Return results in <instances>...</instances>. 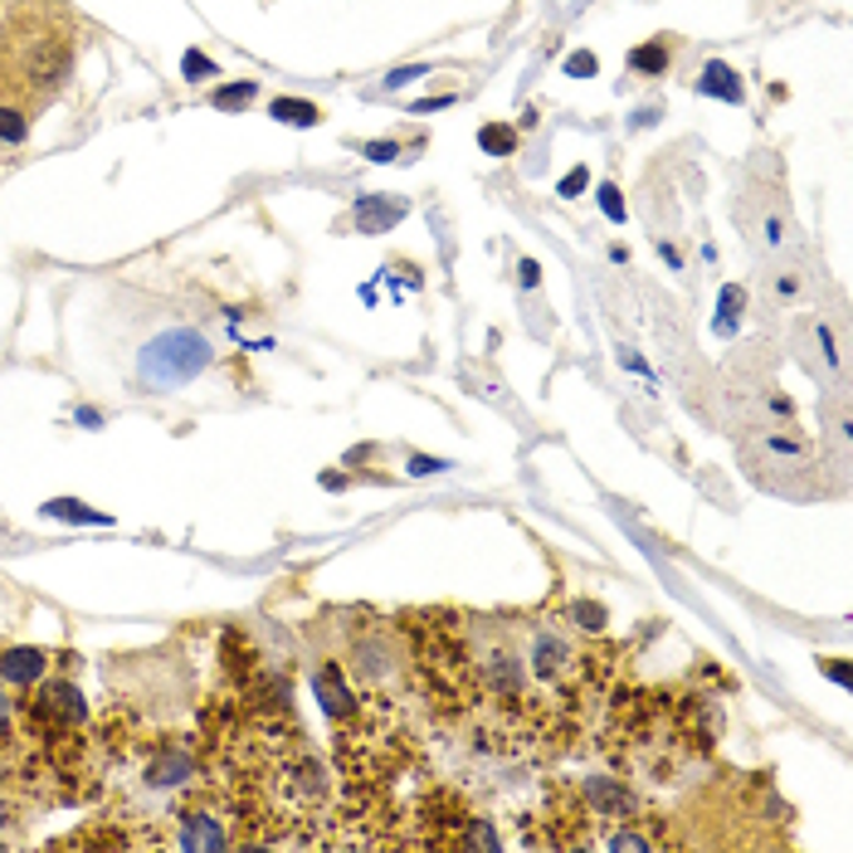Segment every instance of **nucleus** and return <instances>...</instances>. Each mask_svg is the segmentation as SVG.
Returning <instances> with one entry per match:
<instances>
[{
  "label": "nucleus",
  "instance_id": "16",
  "mask_svg": "<svg viewBox=\"0 0 853 853\" xmlns=\"http://www.w3.org/2000/svg\"><path fill=\"white\" fill-rule=\"evenodd\" d=\"M737 307H747V293L741 288H722V332H732V323H737Z\"/></svg>",
  "mask_w": 853,
  "mask_h": 853
},
{
  "label": "nucleus",
  "instance_id": "21",
  "mask_svg": "<svg viewBox=\"0 0 853 853\" xmlns=\"http://www.w3.org/2000/svg\"><path fill=\"white\" fill-rule=\"evenodd\" d=\"M610 849H653V839L639 834V830H620V834L610 839Z\"/></svg>",
  "mask_w": 853,
  "mask_h": 853
},
{
  "label": "nucleus",
  "instance_id": "14",
  "mask_svg": "<svg viewBox=\"0 0 853 853\" xmlns=\"http://www.w3.org/2000/svg\"><path fill=\"white\" fill-rule=\"evenodd\" d=\"M24 132H30L24 113H16V108H0V142L16 146V142H24Z\"/></svg>",
  "mask_w": 853,
  "mask_h": 853
},
{
  "label": "nucleus",
  "instance_id": "8",
  "mask_svg": "<svg viewBox=\"0 0 853 853\" xmlns=\"http://www.w3.org/2000/svg\"><path fill=\"white\" fill-rule=\"evenodd\" d=\"M698 93L722 98V103H741V98H747V89H741V73L732 64H722V59H712V64L698 73Z\"/></svg>",
  "mask_w": 853,
  "mask_h": 853
},
{
  "label": "nucleus",
  "instance_id": "9",
  "mask_svg": "<svg viewBox=\"0 0 853 853\" xmlns=\"http://www.w3.org/2000/svg\"><path fill=\"white\" fill-rule=\"evenodd\" d=\"M30 747V732H24V717L10 702V692H0V751H24Z\"/></svg>",
  "mask_w": 853,
  "mask_h": 853
},
{
  "label": "nucleus",
  "instance_id": "12",
  "mask_svg": "<svg viewBox=\"0 0 853 853\" xmlns=\"http://www.w3.org/2000/svg\"><path fill=\"white\" fill-rule=\"evenodd\" d=\"M44 517H64V522H93V527H108V522H113L108 512H93V508H83V502H73V498L44 502Z\"/></svg>",
  "mask_w": 853,
  "mask_h": 853
},
{
  "label": "nucleus",
  "instance_id": "22",
  "mask_svg": "<svg viewBox=\"0 0 853 853\" xmlns=\"http://www.w3.org/2000/svg\"><path fill=\"white\" fill-rule=\"evenodd\" d=\"M596 69H600L596 54H571V59H566V73H571V79H590Z\"/></svg>",
  "mask_w": 853,
  "mask_h": 853
},
{
  "label": "nucleus",
  "instance_id": "27",
  "mask_svg": "<svg viewBox=\"0 0 853 853\" xmlns=\"http://www.w3.org/2000/svg\"><path fill=\"white\" fill-rule=\"evenodd\" d=\"M10 844V839H6V824H0V849H6Z\"/></svg>",
  "mask_w": 853,
  "mask_h": 853
},
{
  "label": "nucleus",
  "instance_id": "11",
  "mask_svg": "<svg viewBox=\"0 0 853 853\" xmlns=\"http://www.w3.org/2000/svg\"><path fill=\"white\" fill-rule=\"evenodd\" d=\"M673 64V54H669V44L663 40H649V44H639L634 54H629V69L634 73H653V79H663V69Z\"/></svg>",
  "mask_w": 853,
  "mask_h": 853
},
{
  "label": "nucleus",
  "instance_id": "15",
  "mask_svg": "<svg viewBox=\"0 0 853 853\" xmlns=\"http://www.w3.org/2000/svg\"><path fill=\"white\" fill-rule=\"evenodd\" d=\"M576 629H580V634H600V629H605V605L580 600L576 605Z\"/></svg>",
  "mask_w": 853,
  "mask_h": 853
},
{
  "label": "nucleus",
  "instance_id": "26",
  "mask_svg": "<svg viewBox=\"0 0 853 853\" xmlns=\"http://www.w3.org/2000/svg\"><path fill=\"white\" fill-rule=\"evenodd\" d=\"M435 468H444V459H415V474H435Z\"/></svg>",
  "mask_w": 853,
  "mask_h": 853
},
{
  "label": "nucleus",
  "instance_id": "17",
  "mask_svg": "<svg viewBox=\"0 0 853 853\" xmlns=\"http://www.w3.org/2000/svg\"><path fill=\"white\" fill-rule=\"evenodd\" d=\"M181 73H185L191 83H195V79H215V64H210L205 54H195V49H191V54L181 59Z\"/></svg>",
  "mask_w": 853,
  "mask_h": 853
},
{
  "label": "nucleus",
  "instance_id": "4",
  "mask_svg": "<svg viewBox=\"0 0 853 853\" xmlns=\"http://www.w3.org/2000/svg\"><path fill=\"white\" fill-rule=\"evenodd\" d=\"M580 805H586L596 820H624V814L639 810L634 790L624 781H610V775H596V781H580Z\"/></svg>",
  "mask_w": 853,
  "mask_h": 853
},
{
  "label": "nucleus",
  "instance_id": "6",
  "mask_svg": "<svg viewBox=\"0 0 853 853\" xmlns=\"http://www.w3.org/2000/svg\"><path fill=\"white\" fill-rule=\"evenodd\" d=\"M146 781H152V785H185V781H195V756L181 747V741H166V747L152 756V765H146Z\"/></svg>",
  "mask_w": 853,
  "mask_h": 853
},
{
  "label": "nucleus",
  "instance_id": "10",
  "mask_svg": "<svg viewBox=\"0 0 853 853\" xmlns=\"http://www.w3.org/2000/svg\"><path fill=\"white\" fill-rule=\"evenodd\" d=\"M268 118L288 122V128H317V122H323L317 103H303V98H274V103H268Z\"/></svg>",
  "mask_w": 853,
  "mask_h": 853
},
{
  "label": "nucleus",
  "instance_id": "25",
  "mask_svg": "<svg viewBox=\"0 0 853 853\" xmlns=\"http://www.w3.org/2000/svg\"><path fill=\"white\" fill-rule=\"evenodd\" d=\"M419 73H425V69H395V73H390V89H395V83H410V79H419Z\"/></svg>",
  "mask_w": 853,
  "mask_h": 853
},
{
  "label": "nucleus",
  "instance_id": "2",
  "mask_svg": "<svg viewBox=\"0 0 853 853\" xmlns=\"http://www.w3.org/2000/svg\"><path fill=\"white\" fill-rule=\"evenodd\" d=\"M234 805L220 810L215 795L185 800L176 810V849H234Z\"/></svg>",
  "mask_w": 853,
  "mask_h": 853
},
{
  "label": "nucleus",
  "instance_id": "18",
  "mask_svg": "<svg viewBox=\"0 0 853 853\" xmlns=\"http://www.w3.org/2000/svg\"><path fill=\"white\" fill-rule=\"evenodd\" d=\"M254 98V83H234V89H220L215 93V108H244Z\"/></svg>",
  "mask_w": 853,
  "mask_h": 853
},
{
  "label": "nucleus",
  "instance_id": "19",
  "mask_svg": "<svg viewBox=\"0 0 853 853\" xmlns=\"http://www.w3.org/2000/svg\"><path fill=\"white\" fill-rule=\"evenodd\" d=\"M586 185H590V171H586V166H571V171L561 176V185H556V195H580Z\"/></svg>",
  "mask_w": 853,
  "mask_h": 853
},
{
  "label": "nucleus",
  "instance_id": "1",
  "mask_svg": "<svg viewBox=\"0 0 853 853\" xmlns=\"http://www.w3.org/2000/svg\"><path fill=\"white\" fill-rule=\"evenodd\" d=\"M210 366V342L201 332H162V337H152L138 352V376L142 386L152 390H171V386H185V380H195L201 370Z\"/></svg>",
  "mask_w": 853,
  "mask_h": 853
},
{
  "label": "nucleus",
  "instance_id": "20",
  "mask_svg": "<svg viewBox=\"0 0 853 853\" xmlns=\"http://www.w3.org/2000/svg\"><path fill=\"white\" fill-rule=\"evenodd\" d=\"M600 210L615 220V225H624V201H620V191H615V185H600Z\"/></svg>",
  "mask_w": 853,
  "mask_h": 853
},
{
  "label": "nucleus",
  "instance_id": "23",
  "mask_svg": "<svg viewBox=\"0 0 853 853\" xmlns=\"http://www.w3.org/2000/svg\"><path fill=\"white\" fill-rule=\"evenodd\" d=\"M366 156L370 162H390V156H400V146L395 142H366Z\"/></svg>",
  "mask_w": 853,
  "mask_h": 853
},
{
  "label": "nucleus",
  "instance_id": "5",
  "mask_svg": "<svg viewBox=\"0 0 853 853\" xmlns=\"http://www.w3.org/2000/svg\"><path fill=\"white\" fill-rule=\"evenodd\" d=\"M44 669H49V653L44 649L24 644V649H6V653H0V683H10V688L30 692L44 678Z\"/></svg>",
  "mask_w": 853,
  "mask_h": 853
},
{
  "label": "nucleus",
  "instance_id": "24",
  "mask_svg": "<svg viewBox=\"0 0 853 853\" xmlns=\"http://www.w3.org/2000/svg\"><path fill=\"white\" fill-rule=\"evenodd\" d=\"M541 283V268H537V258H522V288H537Z\"/></svg>",
  "mask_w": 853,
  "mask_h": 853
},
{
  "label": "nucleus",
  "instance_id": "7",
  "mask_svg": "<svg viewBox=\"0 0 853 853\" xmlns=\"http://www.w3.org/2000/svg\"><path fill=\"white\" fill-rule=\"evenodd\" d=\"M400 215H405V201H390V195H362L352 210V220L362 234H386Z\"/></svg>",
  "mask_w": 853,
  "mask_h": 853
},
{
  "label": "nucleus",
  "instance_id": "3",
  "mask_svg": "<svg viewBox=\"0 0 853 853\" xmlns=\"http://www.w3.org/2000/svg\"><path fill=\"white\" fill-rule=\"evenodd\" d=\"M313 692H317V702H323V712H327V722L332 727H342V722H352L356 712H362V692H356L352 683V673L342 669V663H317V673H313Z\"/></svg>",
  "mask_w": 853,
  "mask_h": 853
},
{
  "label": "nucleus",
  "instance_id": "13",
  "mask_svg": "<svg viewBox=\"0 0 853 853\" xmlns=\"http://www.w3.org/2000/svg\"><path fill=\"white\" fill-rule=\"evenodd\" d=\"M478 146H484L488 156H508L517 146V132L508 128V122H488V128H478Z\"/></svg>",
  "mask_w": 853,
  "mask_h": 853
}]
</instances>
